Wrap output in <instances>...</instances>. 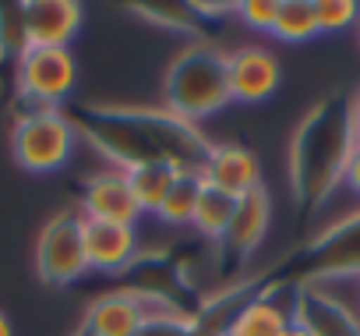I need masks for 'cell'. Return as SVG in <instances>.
Instances as JSON below:
<instances>
[{"mask_svg":"<svg viewBox=\"0 0 360 336\" xmlns=\"http://www.w3.org/2000/svg\"><path fill=\"white\" fill-rule=\"evenodd\" d=\"M124 178H127V188H131V195H134L141 216H145V213L155 216L159 202L166 199V192H169L173 178H176V166H169V163H162V159H145V163L127 166Z\"/></svg>","mask_w":360,"mask_h":336,"instance_id":"cell-16","label":"cell"},{"mask_svg":"<svg viewBox=\"0 0 360 336\" xmlns=\"http://www.w3.org/2000/svg\"><path fill=\"white\" fill-rule=\"evenodd\" d=\"M293 329V297H279L272 290L251 297L223 329V336H290Z\"/></svg>","mask_w":360,"mask_h":336,"instance_id":"cell-14","label":"cell"},{"mask_svg":"<svg viewBox=\"0 0 360 336\" xmlns=\"http://www.w3.org/2000/svg\"><path fill=\"white\" fill-rule=\"evenodd\" d=\"M15 85L36 110H57L78 85V61L71 46H25L15 57Z\"/></svg>","mask_w":360,"mask_h":336,"instance_id":"cell-4","label":"cell"},{"mask_svg":"<svg viewBox=\"0 0 360 336\" xmlns=\"http://www.w3.org/2000/svg\"><path fill=\"white\" fill-rule=\"evenodd\" d=\"M134 11L145 22H155V25L173 29V32H188L195 25V15L188 4H134Z\"/></svg>","mask_w":360,"mask_h":336,"instance_id":"cell-21","label":"cell"},{"mask_svg":"<svg viewBox=\"0 0 360 336\" xmlns=\"http://www.w3.org/2000/svg\"><path fill=\"white\" fill-rule=\"evenodd\" d=\"M226 78L233 103H265L283 85V64L269 46H240L226 54Z\"/></svg>","mask_w":360,"mask_h":336,"instance_id":"cell-7","label":"cell"},{"mask_svg":"<svg viewBox=\"0 0 360 336\" xmlns=\"http://www.w3.org/2000/svg\"><path fill=\"white\" fill-rule=\"evenodd\" d=\"M272 36L283 39V43H307V39L321 36L318 18H314V0H283L276 25H272Z\"/></svg>","mask_w":360,"mask_h":336,"instance_id":"cell-19","label":"cell"},{"mask_svg":"<svg viewBox=\"0 0 360 336\" xmlns=\"http://www.w3.org/2000/svg\"><path fill=\"white\" fill-rule=\"evenodd\" d=\"M148 315L134 294H106L89 308L92 336H141Z\"/></svg>","mask_w":360,"mask_h":336,"instance_id":"cell-15","label":"cell"},{"mask_svg":"<svg viewBox=\"0 0 360 336\" xmlns=\"http://www.w3.org/2000/svg\"><path fill=\"white\" fill-rule=\"evenodd\" d=\"M269 223H272V199H269V192H265V185L262 188H255V192H248L244 199H237V209H233V220H230V227H226V234H223V251L226 255H233V259H248V255H255V248L265 241V234H269Z\"/></svg>","mask_w":360,"mask_h":336,"instance_id":"cell-12","label":"cell"},{"mask_svg":"<svg viewBox=\"0 0 360 336\" xmlns=\"http://www.w3.org/2000/svg\"><path fill=\"white\" fill-rule=\"evenodd\" d=\"M82 241L89 269L96 273H124L138 259V230L120 223H99L82 216Z\"/></svg>","mask_w":360,"mask_h":336,"instance_id":"cell-10","label":"cell"},{"mask_svg":"<svg viewBox=\"0 0 360 336\" xmlns=\"http://www.w3.org/2000/svg\"><path fill=\"white\" fill-rule=\"evenodd\" d=\"M198 178L205 188H216L230 199H244L248 192L262 188V163L248 145L237 142H216L205 149V159L198 166Z\"/></svg>","mask_w":360,"mask_h":336,"instance_id":"cell-6","label":"cell"},{"mask_svg":"<svg viewBox=\"0 0 360 336\" xmlns=\"http://www.w3.org/2000/svg\"><path fill=\"white\" fill-rule=\"evenodd\" d=\"M356 39H360V22H356Z\"/></svg>","mask_w":360,"mask_h":336,"instance_id":"cell-27","label":"cell"},{"mask_svg":"<svg viewBox=\"0 0 360 336\" xmlns=\"http://www.w3.org/2000/svg\"><path fill=\"white\" fill-rule=\"evenodd\" d=\"M346 103H349V127H353V138H356V145H360V85H356V92H353Z\"/></svg>","mask_w":360,"mask_h":336,"instance_id":"cell-25","label":"cell"},{"mask_svg":"<svg viewBox=\"0 0 360 336\" xmlns=\"http://www.w3.org/2000/svg\"><path fill=\"white\" fill-rule=\"evenodd\" d=\"M314 18L318 32H342L360 22V4L356 0H314Z\"/></svg>","mask_w":360,"mask_h":336,"instance_id":"cell-20","label":"cell"},{"mask_svg":"<svg viewBox=\"0 0 360 336\" xmlns=\"http://www.w3.org/2000/svg\"><path fill=\"white\" fill-rule=\"evenodd\" d=\"M198 195H202V178L198 170H176L166 199L159 202L155 209V220L166 223V227H191V216H195V206H198Z\"/></svg>","mask_w":360,"mask_h":336,"instance_id":"cell-17","label":"cell"},{"mask_svg":"<svg viewBox=\"0 0 360 336\" xmlns=\"http://www.w3.org/2000/svg\"><path fill=\"white\" fill-rule=\"evenodd\" d=\"M356 149L349 127L346 99H321L293 131L290 142V185L300 206H325L346 170V159Z\"/></svg>","mask_w":360,"mask_h":336,"instance_id":"cell-1","label":"cell"},{"mask_svg":"<svg viewBox=\"0 0 360 336\" xmlns=\"http://www.w3.org/2000/svg\"><path fill=\"white\" fill-rule=\"evenodd\" d=\"M36 273L50 287H68L89 273L85 241H82V213H60L39 230Z\"/></svg>","mask_w":360,"mask_h":336,"instance_id":"cell-5","label":"cell"},{"mask_svg":"<svg viewBox=\"0 0 360 336\" xmlns=\"http://www.w3.org/2000/svg\"><path fill=\"white\" fill-rule=\"evenodd\" d=\"M314 248L321 251L318 255V280H342V276L360 280V213L321 230Z\"/></svg>","mask_w":360,"mask_h":336,"instance_id":"cell-13","label":"cell"},{"mask_svg":"<svg viewBox=\"0 0 360 336\" xmlns=\"http://www.w3.org/2000/svg\"><path fill=\"white\" fill-rule=\"evenodd\" d=\"M18 8L25 46H71L85 22V8L78 0H29Z\"/></svg>","mask_w":360,"mask_h":336,"instance_id":"cell-8","label":"cell"},{"mask_svg":"<svg viewBox=\"0 0 360 336\" xmlns=\"http://www.w3.org/2000/svg\"><path fill=\"white\" fill-rule=\"evenodd\" d=\"M356 297H360V294H356Z\"/></svg>","mask_w":360,"mask_h":336,"instance_id":"cell-28","label":"cell"},{"mask_svg":"<svg viewBox=\"0 0 360 336\" xmlns=\"http://www.w3.org/2000/svg\"><path fill=\"white\" fill-rule=\"evenodd\" d=\"M233 209H237V199H230V195H223V192L202 185V195H198L191 227H195L205 241H223V234H226V227H230V220H233Z\"/></svg>","mask_w":360,"mask_h":336,"instance_id":"cell-18","label":"cell"},{"mask_svg":"<svg viewBox=\"0 0 360 336\" xmlns=\"http://www.w3.org/2000/svg\"><path fill=\"white\" fill-rule=\"evenodd\" d=\"M78 131L60 110H29L11 131L15 163L29 174H57L75 156Z\"/></svg>","mask_w":360,"mask_h":336,"instance_id":"cell-3","label":"cell"},{"mask_svg":"<svg viewBox=\"0 0 360 336\" xmlns=\"http://www.w3.org/2000/svg\"><path fill=\"white\" fill-rule=\"evenodd\" d=\"M0 336H15V325H11V318L0 311Z\"/></svg>","mask_w":360,"mask_h":336,"instance_id":"cell-26","label":"cell"},{"mask_svg":"<svg viewBox=\"0 0 360 336\" xmlns=\"http://www.w3.org/2000/svg\"><path fill=\"white\" fill-rule=\"evenodd\" d=\"M162 99L173 117L198 124L226 110L230 99V78H226V54L212 43H188L180 50L162 82Z\"/></svg>","mask_w":360,"mask_h":336,"instance_id":"cell-2","label":"cell"},{"mask_svg":"<svg viewBox=\"0 0 360 336\" xmlns=\"http://www.w3.org/2000/svg\"><path fill=\"white\" fill-rule=\"evenodd\" d=\"M339 188L342 192H349L356 202H360V145L349 152V159H346V170H342V181H339ZM335 188V192H339Z\"/></svg>","mask_w":360,"mask_h":336,"instance_id":"cell-23","label":"cell"},{"mask_svg":"<svg viewBox=\"0 0 360 336\" xmlns=\"http://www.w3.org/2000/svg\"><path fill=\"white\" fill-rule=\"evenodd\" d=\"M293 322L304 325L311 336H360V318L321 287H304L293 294Z\"/></svg>","mask_w":360,"mask_h":336,"instance_id":"cell-11","label":"cell"},{"mask_svg":"<svg viewBox=\"0 0 360 336\" xmlns=\"http://www.w3.org/2000/svg\"><path fill=\"white\" fill-rule=\"evenodd\" d=\"M279 4H283V0H240V4H233V11H237V18H240L251 32H269V36H272Z\"/></svg>","mask_w":360,"mask_h":336,"instance_id":"cell-22","label":"cell"},{"mask_svg":"<svg viewBox=\"0 0 360 336\" xmlns=\"http://www.w3.org/2000/svg\"><path fill=\"white\" fill-rule=\"evenodd\" d=\"M82 216L85 220H99V223H120V227H138L141 209L127 188L124 170H103L96 178L85 181L82 192Z\"/></svg>","mask_w":360,"mask_h":336,"instance_id":"cell-9","label":"cell"},{"mask_svg":"<svg viewBox=\"0 0 360 336\" xmlns=\"http://www.w3.org/2000/svg\"><path fill=\"white\" fill-rule=\"evenodd\" d=\"M191 8V15L198 18V15H209V18H219V15H230L233 11V4H188Z\"/></svg>","mask_w":360,"mask_h":336,"instance_id":"cell-24","label":"cell"}]
</instances>
